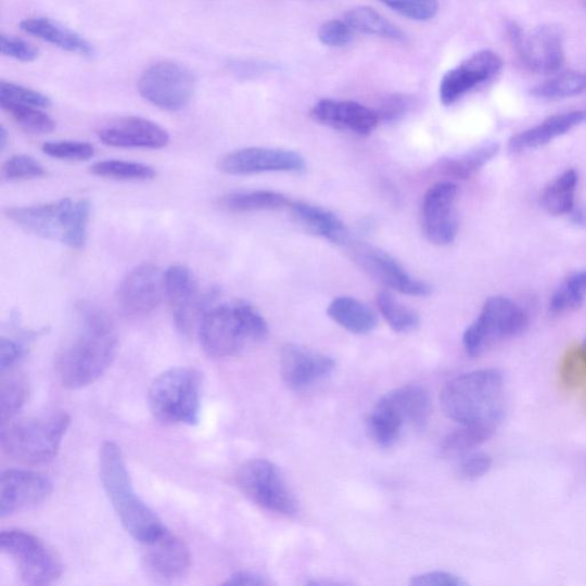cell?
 I'll use <instances>...</instances> for the list:
<instances>
[{
    "label": "cell",
    "mask_w": 586,
    "mask_h": 586,
    "mask_svg": "<svg viewBox=\"0 0 586 586\" xmlns=\"http://www.w3.org/2000/svg\"><path fill=\"white\" fill-rule=\"evenodd\" d=\"M579 349L582 352L583 358L586 361V341L583 343V345L579 347Z\"/></svg>",
    "instance_id": "57"
},
{
    "label": "cell",
    "mask_w": 586,
    "mask_h": 586,
    "mask_svg": "<svg viewBox=\"0 0 586 586\" xmlns=\"http://www.w3.org/2000/svg\"><path fill=\"white\" fill-rule=\"evenodd\" d=\"M21 30L46 41L62 51L76 54L82 58H93L94 47L87 38L78 33L62 26L49 17H28L20 23Z\"/></svg>",
    "instance_id": "26"
},
{
    "label": "cell",
    "mask_w": 586,
    "mask_h": 586,
    "mask_svg": "<svg viewBox=\"0 0 586 586\" xmlns=\"http://www.w3.org/2000/svg\"><path fill=\"white\" fill-rule=\"evenodd\" d=\"M0 101L28 104V106L41 110L52 106V101L48 95L30 88L18 86V84L4 80L0 81Z\"/></svg>",
    "instance_id": "44"
},
{
    "label": "cell",
    "mask_w": 586,
    "mask_h": 586,
    "mask_svg": "<svg viewBox=\"0 0 586 586\" xmlns=\"http://www.w3.org/2000/svg\"><path fill=\"white\" fill-rule=\"evenodd\" d=\"M403 425L397 423L390 415L373 409L368 420V430L377 445L388 448L399 440Z\"/></svg>",
    "instance_id": "40"
},
{
    "label": "cell",
    "mask_w": 586,
    "mask_h": 586,
    "mask_svg": "<svg viewBox=\"0 0 586 586\" xmlns=\"http://www.w3.org/2000/svg\"><path fill=\"white\" fill-rule=\"evenodd\" d=\"M446 435L440 445V450L446 456H456L469 453L485 444L495 433L496 429L484 425H462Z\"/></svg>",
    "instance_id": "36"
},
{
    "label": "cell",
    "mask_w": 586,
    "mask_h": 586,
    "mask_svg": "<svg viewBox=\"0 0 586 586\" xmlns=\"http://www.w3.org/2000/svg\"><path fill=\"white\" fill-rule=\"evenodd\" d=\"M165 295V275L158 266L145 263L125 277L117 291V305L125 317L150 316Z\"/></svg>",
    "instance_id": "12"
},
{
    "label": "cell",
    "mask_w": 586,
    "mask_h": 586,
    "mask_svg": "<svg viewBox=\"0 0 586 586\" xmlns=\"http://www.w3.org/2000/svg\"><path fill=\"white\" fill-rule=\"evenodd\" d=\"M329 318L355 334H366L379 324L377 314L365 303L353 297H339L328 306Z\"/></svg>",
    "instance_id": "28"
},
{
    "label": "cell",
    "mask_w": 586,
    "mask_h": 586,
    "mask_svg": "<svg viewBox=\"0 0 586 586\" xmlns=\"http://www.w3.org/2000/svg\"><path fill=\"white\" fill-rule=\"evenodd\" d=\"M225 585H249L262 586L266 585L267 581L259 574L254 572H238L224 583Z\"/></svg>",
    "instance_id": "54"
},
{
    "label": "cell",
    "mask_w": 586,
    "mask_h": 586,
    "mask_svg": "<svg viewBox=\"0 0 586 586\" xmlns=\"http://www.w3.org/2000/svg\"><path fill=\"white\" fill-rule=\"evenodd\" d=\"M440 403L445 415L460 425L497 429L507 408L505 377L496 369L464 373L444 387Z\"/></svg>",
    "instance_id": "2"
},
{
    "label": "cell",
    "mask_w": 586,
    "mask_h": 586,
    "mask_svg": "<svg viewBox=\"0 0 586 586\" xmlns=\"http://www.w3.org/2000/svg\"><path fill=\"white\" fill-rule=\"evenodd\" d=\"M165 296L169 301L174 323L183 337L191 339L204 313L200 288L193 271L182 265L166 270Z\"/></svg>",
    "instance_id": "13"
},
{
    "label": "cell",
    "mask_w": 586,
    "mask_h": 586,
    "mask_svg": "<svg viewBox=\"0 0 586 586\" xmlns=\"http://www.w3.org/2000/svg\"><path fill=\"white\" fill-rule=\"evenodd\" d=\"M415 586H463L467 582L448 572H430L412 577Z\"/></svg>",
    "instance_id": "52"
},
{
    "label": "cell",
    "mask_w": 586,
    "mask_h": 586,
    "mask_svg": "<svg viewBox=\"0 0 586 586\" xmlns=\"http://www.w3.org/2000/svg\"><path fill=\"white\" fill-rule=\"evenodd\" d=\"M584 123H586V110L553 115L536 127L512 137L509 141V150L512 153H522L540 149Z\"/></svg>",
    "instance_id": "25"
},
{
    "label": "cell",
    "mask_w": 586,
    "mask_h": 586,
    "mask_svg": "<svg viewBox=\"0 0 586 586\" xmlns=\"http://www.w3.org/2000/svg\"><path fill=\"white\" fill-rule=\"evenodd\" d=\"M374 408L386 412L403 426L423 430L431 415V399L422 386L407 385L385 394Z\"/></svg>",
    "instance_id": "24"
},
{
    "label": "cell",
    "mask_w": 586,
    "mask_h": 586,
    "mask_svg": "<svg viewBox=\"0 0 586 586\" xmlns=\"http://www.w3.org/2000/svg\"><path fill=\"white\" fill-rule=\"evenodd\" d=\"M199 336L208 357L224 359L240 353L250 340L235 306H213L204 310Z\"/></svg>",
    "instance_id": "11"
},
{
    "label": "cell",
    "mask_w": 586,
    "mask_h": 586,
    "mask_svg": "<svg viewBox=\"0 0 586 586\" xmlns=\"http://www.w3.org/2000/svg\"><path fill=\"white\" fill-rule=\"evenodd\" d=\"M289 204L283 194L273 191L234 193L219 201L225 211L235 214L282 211Z\"/></svg>",
    "instance_id": "31"
},
{
    "label": "cell",
    "mask_w": 586,
    "mask_h": 586,
    "mask_svg": "<svg viewBox=\"0 0 586 586\" xmlns=\"http://www.w3.org/2000/svg\"><path fill=\"white\" fill-rule=\"evenodd\" d=\"M293 219L308 230L333 244H344L348 240L345 224L326 208L304 202H293L289 206Z\"/></svg>",
    "instance_id": "27"
},
{
    "label": "cell",
    "mask_w": 586,
    "mask_h": 586,
    "mask_svg": "<svg viewBox=\"0 0 586 586\" xmlns=\"http://www.w3.org/2000/svg\"><path fill=\"white\" fill-rule=\"evenodd\" d=\"M218 167L221 173L232 176L301 173L305 169V160L295 152L251 146L227 154Z\"/></svg>",
    "instance_id": "17"
},
{
    "label": "cell",
    "mask_w": 586,
    "mask_h": 586,
    "mask_svg": "<svg viewBox=\"0 0 586 586\" xmlns=\"http://www.w3.org/2000/svg\"><path fill=\"white\" fill-rule=\"evenodd\" d=\"M586 91V73L564 72L538 84L532 95L543 100H562L579 95Z\"/></svg>",
    "instance_id": "33"
},
{
    "label": "cell",
    "mask_w": 586,
    "mask_h": 586,
    "mask_svg": "<svg viewBox=\"0 0 586 586\" xmlns=\"http://www.w3.org/2000/svg\"><path fill=\"white\" fill-rule=\"evenodd\" d=\"M354 256L374 279L386 286L407 296L428 297L431 295L432 286L429 283L412 278L400 263L385 251L360 245L354 249Z\"/></svg>",
    "instance_id": "19"
},
{
    "label": "cell",
    "mask_w": 586,
    "mask_h": 586,
    "mask_svg": "<svg viewBox=\"0 0 586 586\" xmlns=\"http://www.w3.org/2000/svg\"><path fill=\"white\" fill-rule=\"evenodd\" d=\"M142 546L144 566L157 578L174 581L184 576L191 569L190 549L182 539L167 530Z\"/></svg>",
    "instance_id": "22"
},
{
    "label": "cell",
    "mask_w": 586,
    "mask_h": 586,
    "mask_svg": "<svg viewBox=\"0 0 586 586\" xmlns=\"http://www.w3.org/2000/svg\"><path fill=\"white\" fill-rule=\"evenodd\" d=\"M71 422L64 411L9 422L2 425L0 444L8 456L21 463L47 464L56 457Z\"/></svg>",
    "instance_id": "4"
},
{
    "label": "cell",
    "mask_w": 586,
    "mask_h": 586,
    "mask_svg": "<svg viewBox=\"0 0 586 586\" xmlns=\"http://www.w3.org/2000/svg\"><path fill=\"white\" fill-rule=\"evenodd\" d=\"M9 135L4 127L0 128V151H4L8 144Z\"/></svg>",
    "instance_id": "56"
},
{
    "label": "cell",
    "mask_w": 586,
    "mask_h": 586,
    "mask_svg": "<svg viewBox=\"0 0 586 586\" xmlns=\"http://www.w3.org/2000/svg\"><path fill=\"white\" fill-rule=\"evenodd\" d=\"M98 136L104 144L117 149L162 150L170 142L169 133L158 124L137 116L113 120Z\"/></svg>",
    "instance_id": "21"
},
{
    "label": "cell",
    "mask_w": 586,
    "mask_h": 586,
    "mask_svg": "<svg viewBox=\"0 0 586 586\" xmlns=\"http://www.w3.org/2000/svg\"><path fill=\"white\" fill-rule=\"evenodd\" d=\"M79 327L62 348L55 369L62 385L69 390L95 383L112 366L118 347V333L110 314L91 302L77 306Z\"/></svg>",
    "instance_id": "1"
},
{
    "label": "cell",
    "mask_w": 586,
    "mask_h": 586,
    "mask_svg": "<svg viewBox=\"0 0 586 586\" xmlns=\"http://www.w3.org/2000/svg\"><path fill=\"white\" fill-rule=\"evenodd\" d=\"M51 479L35 471L8 470L0 477V515L35 508L52 494Z\"/></svg>",
    "instance_id": "18"
},
{
    "label": "cell",
    "mask_w": 586,
    "mask_h": 586,
    "mask_svg": "<svg viewBox=\"0 0 586 586\" xmlns=\"http://www.w3.org/2000/svg\"><path fill=\"white\" fill-rule=\"evenodd\" d=\"M234 306L251 342L260 343L265 341L269 332L268 324L258 309L244 302H239Z\"/></svg>",
    "instance_id": "47"
},
{
    "label": "cell",
    "mask_w": 586,
    "mask_h": 586,
    "mask_svg": "<svg viewBox=\"0 0 586 586\" xmlns=\"http://www.w3.org/2000/svg\"><path fill=\"white\" fill-rule=\"evenodd\" d=\"M0 107L25 131L33 135H48L55 130V120L40 111L41 109L28 104L0 101Z\"/></svg>",
    "instance_id": "34"
},
{
    "label": "cell",
    "mask_w": 586,
    "mask_h": 586,
    "mask_svg": "<svg viewBox=\"0 0 586 586\" xmlns=\"http://www.w3.org/2000/svg\"><path fill=\"white\" fill-rule=\"evenodd\" d=\"M410 101L400 94L387 97L382 106L377 113H379L381 122H393L400 119L409 110Z\"/></svg>",
    "instance_id": "51"
},
{
    "label": "cell",
    "mask_w": 586,
    "mask_h": 586,
    "mask_svg": "<svg viewBox=\"0 0 586 586\" xmlns=\"http://www.w3.org/2000/svg\"><path fill=\"white\" fill-rule=\"evenodd\" d=\"M386 8L413 21H430L438 12V0H380Z\"/></svg>",
    "instance_id": "41"
},
{
    "label": "cell",
    "mask_w": 586,
    "mask_h": 586,
    "mask_svg": "<svg viewBox=\"0 0 586 586\" xmlns=\"http://www.w3.org/2000/svg\"><path fill=\"white\" fill-rule=\"evenodd\" d=\"M196 87L193 72L175 61H161L146 68L138 81L140 95L153 106L177 112L190 103Z\"/></svg>",
    "instance_id": "9"
},
{
    "label": "cell",
    "mask_w": 586,
    "mask_h": 586,
    "mask_svg": "<svg viewBox=\"0 0 586 586\" xmlns=\"http://www.w3.org/2000/svg\"><path fill=\"white\" fill-rule=\"evenodd\" d=\"M377 305H379L383 318L395 332L408 333L420 326L418 314L397 302L387 291H381L377 295Z\"/></svg>",
    "instance_id": "37"
},
{
    "label": "cell",
    "mask_w": 586,
    "mask_h": 586,
    "mask_svg": "<svg viewBox=\"0 0 586 586\" xmlns=\"http://www.w3.org/2000/svg\"><path fill=\"white\" fill-rule=\"evenodd\" d=\"M586 300V269L577 271L564 281L550 303L553 314H563L579 308Z\"/></svg>",
    "instance_id": "38"
},
{
    "label": "cell",
    "mask_w": 586,
    "mask_h": 586,
    "mask_svg": "<svg viewBox=\"0 0 586 586\" xmlns=\"http://www.w3.org/2000/svg\"><path fill=\"white\" fill-rule=\"evenodd\" d=\"M91 174L101 178L125 181H144L156 177L154 167L120 160H107L93 164L90 167Z\"/></svg>",
    "instance_id": "35"
},
{
    "label": "cell",
    "mask_w": 586,
    "mask_h": 586,
    "mask_svg": "<svg viewBox=\"0 0 586 586\" xmlns=\"http://www.w3.org/2000/svg\"><path fill=\"white\" fill-rule=\"evenodd\" d=\"M3 177L9 180L38 179L48 176L47 169L28 155H15L3 165Z\"/></svg>",
    "instance_id": "45"
},
{
    "label": "cell",
    "mask_w": 586,
    "mask_h": 586,
    "mask_svg": "<svg viewBox=\"0 0 586 586\" xmlns=\"http://www.w3.org/2000/svg\"><path fill=\"white\" fill-rule=\"evenodd\" d=\"M25 348L18 342L2 337L0 340V370L4 373L24 357Z\"/></svg>",
    "instance_id": "53"
},
{
    "label": "cell",
    "mask_w": 586,
    "mask_h": 586,
    "mask_svg": "<svg viewBox=\"0 0 586 586\" xmlns=\"http://www.w3.org/2000/svg\"><path fill=\"white\" fill-rule=\"evenodd\" d=\"M310 116L326 127L362 137L370 136L381 123L377 111L349 100H320L314 104Z\"/></svg>",
    "instance_id": "20"
},
{
    "label": "cell",
    "mask_w": 586,
    "mask_h": 586,
    "mask_svg": "<svg viewBox=\"0 0 586 586\" xmlns=\"http://www.w3.org/2000/svg\"><path fill=\"white\" fill-rule=\"evenodd\" d=\"M74 212L75 202L62 199L48 204L11 207L5 214L26 232L62 243L71 228Z\"/></svg>",
    "instance_id": "16"
},
{
    "label": "cell",
    "mask_w": 586,
    "mask_h": 586,
    "mask_svg": "<svg viewBox=\"0 0 586 586\" xmlns=\"http://www.w3.org/2000/svg\"><path fill=\"white\" fill-rule=\"evenodd\" d=\"M528 323L527 313L518 304L506 297H492L464 332V347L471 357H477L495 344L519 336Z\"/></svg>",
    "instance_id": "6"
},
{
    "label": "cell",
    "mask_w": 586,
    "mask_h": 586,
    "mask_svg": "<svg viewBox=\"0 0 586 586\" xmlns=\"http://www.w3.org/2000/svg\"><path fill=\"white\" fill-rule=\"evenodd\" d=\"M0 52L16 61L25 62V64L35 62L40 55L39 50L29 41L12 35L0 37Z\"/></svg>",
    "instance_id": "49"
},
{
    "label": "cell",
    "mask_w": 586,
    "mask_h": 586,
    "mask_svg": "<svg viewBox=\"0 0 586 586\" xmlns=\"http://www.w3.org/2000/svg\"><path fill=\"white\" fill-rule=\"evenodd\" d=\"M0 549L15 563L21 581L28 585H48L60 578L64 564L43 540L23 532L0 535Z\"/></svg>",
    "instance_id": "8"
},
{
    "label": "cell",
    "mask_w": 586,
    "mask_h": 586,
    "mask_svg": "<svg viewBox=\"0 0 586 586\" xmlns=\"http://www.w3.org/2000/svg\"><path fill=\"white\" fill-rule=\"evenodd\" d=\"M241 492L260 508L282 515H295L296 497L288 487L281 470L267 459L247 460L237 473Z\"/></svg>",
    "instance_id": "7"
},
{
    "label": "cell",
    "mask_w": 586,
    "mask_h": 586,
    "mask_svg": "<svg viewBox=\"0 0 586 586\" xmlns=\"http://www.w3.org/2000/svg\"><path fill=\"white\" fill-rule=\"evenodd\" d=\"M100 477L122 525L135 539L144 544L166 530L156 513L136 494L122 450L113 442L101 447Z\"/></svg>",
    "instance_id": "3"
},
{
    "label": "cell",
    "mask_w": 586,
    "mask_h": 586,
    "mask_svg": "<svg viewBox=\"0 0 586 586\" xmlns=\"http://www.w3.org/2000/svg\"><path fill=\"white\" fill-rule=\"evenodd\" d=\"M458 186L443 181L430 188L422 205V227L426 239L436 245L453 243L458 234L456 202Z\"/></svg>",
    "instance_id": "15"
},
{
    "label": "cell",
    "mask_w": 586,
    "mask_h": 586,
    "mask_svg": "<svg viewBox=\"0 0 586 586\" xmlns=\"http://www.w3.org/2000/svg\"><path fill=\"white\" fill-rule=\"evenodd\" d=\"M41 150L50 157L65 161H88L94 156V146L86 141H49Z\"/></svg>",
    "instance_id": "43"
},
{
    "label": "cell",
    "mask_w": 586,
    "mask_h": 586,
    "mask_svg": "<svg viewBox=\"0 0 586 586\" xmlns=\"http://www.w3.org/2000/svg\"><path fill=\"white\" fill-rule=\"evenodd\" d=\"M578 175L571 169L552 180L544 190L540 203L553 216H569L576 206Z\"/></svg>",
    "instance_id": "30"
},
{
    "label": "cell",
    "mask_w": 586,
    "mask_h": 586,
    "mask_svg": "<svg viewBox=\"0 0 586 586\" xmlns=\"http://www.w3.org/2000/svg\"><path fill=\"white\" fill-rule=\"evenodd\" d=\"M498 151L497 143H485L463 155L444 161L440 169L450 178L468 180L483 169L498 154Z\"/></svg>",
    "instance_id": "32"
},
{
    "label": "cell",
    "mask_w": 586,
    "mask_h": 586,
    "mask_svg": "<svg viewBox=\"0 0 586 586\" xmlns=\"http://www.w3.org/2000/svg\"><path fill=\"white\" fill-rule=\"evenodd\" d=\"M569 216L573 224L578 226L586 225V211L584 207L576 205Z\"/></svg>",
    "instance_id": "55"
},
{
    "label": "cell",
    "mask_w": 586,
    "mask_h": 586,
    "mask_svg": "<svg viewBox=\"0 0 586 586\" xmlns=\"http://www.w3.org/2000/svg\"><path fill=\"white\" fill-rule=\"evenodd\" d=\"M149 402L153 416L163 424H198L201 411L200 373L186 367L164 371L153 382Z\"/></svg>",
    "instance_id": "5"
},
{
    "label": "cell",
    "mask_w": 586,
    "mask_h": 586,
    "mask_svg": "<svg viewBox=\"0 0 586 586\" xmlns=\"http://www.w3.org/2000/svg\"><path fill=\"white\" fill-rule=\"evenodd\" d=\"M334 361L298 344H286L281 353V374L292 390H305L330 375Z\"/></svg>",
    "instance_id": "23"
},
{
    "label": "cell",
    "mask_w": 586,
    "mask_h": 586,
    "mask_svg": "<svg viewBox=\"0 0 586 586\" xmlns=\"http://www.w3.org/2000/svg\"><path fill=\"white\" fill-rule=\"evenodd\" d=\"M559 374L561 383L569 390H576L586 384V361L579 347H573L563 355Z\"/></svg>",
    "instance_id": "42"
},
{
    "label": "cell",
    "mask_w": 586,
    "mask_h": 586,
    "mask_svg": "<svg viewBox=\"0 0 586 586\" xmlns=\"http://www.w3.org/2000/svg\"><path fill=\"white\" fill-rule=\"evenodd\" d=\"M345 21L354 31L386 38L406 40V34L380 12L369 7L353 8L345 14Z\"/></svg>",
    "instance_id": "29"
},
{
    "label": "cell",
    "mask_w": 586,
    "mask_h": 586,
    "mask_svg": "<svg viewBox=\"0 0 586 586\" xmlns=\"http://www.w3.org/2000/svg\"><path fill=\"white\" fill-rule=\"evenodd\" d=\"M493 466V459L485 454L473 455L460 464L458 473L464 480H476L486 475Z\"/></svg>",
    "instance_id": "50"
},
{
    "label": "cell",
    "mask_w": 586,
    "mask_h": 586,
    "mask_svg": "<svg viewBox=\"0 0 586 586\" xmlns=\"http://www.w3.org/2000/svg\"><path fill=\"white\" fill-rule=\"evenodd\" d=\"M27 383L18 377H12L2 385L0 391V420L2 425L11 422L27 400Z\"/></svg>",
    "instance_id": "39"
},
{
    "label": "cell",
    "mask_w": 586,
    "mask_h": 586,
    "mask_svg": "<svg viewBox=\"0 0 586 586\" xmlns=\"http://www.w3.org/2000/svg\"><path fill=\"white\" fill-rule=\"evenodd\" d=\"M353 33L345 20H329L320 27L318 36L326 47L344 48L352 43Z\"/></svg>",
    "instance_id": "48"
},
{
    "label": "cell",
    "mask_w": 586,
    "mask_h": 586,
    "mask_svg": "<svg viewBox=\"0 0 586 586\" xmlns=\"http://www.w3.org/2000/svg\"><path fill=\"white\" fill-rule=\"evenodd\" d=\"M511 44L523 66L537 74H553L564 62L563 35L558 27L546 25L532 31L515 23L507 27Z\"/></svg>",
    "instance_id": "10"
},
{
    "label": "cell",
    "mask_w": 586,
    "mask_h": 586,
    "mask_svg": "<svg viewBox=\"0 0 586 586\" xmlns=\"http://www.w3.org/2000/svg\"><path fill=\"white\" fill-rule=\"evenodd\" d=\"M91 215V203L89 200L75 202V212L71 228L64 240L65 245L72 249H81L88 240V227Z\"/></svg>",
    "instance_id": "46"
},
{
    "label": "cell",
    "mask_w": 586,
    "mask_h": 586,
    "mask_svg": "<svg viewBox=\"0 0 586 586\" xmlns=\"http://www.w3.org/2000/svg\"><path fill=\"white\" fill-rule=\"evenodd\" d=\"M505 67L501 58L489 50L479 51L449 71L440 84V99L445 106L462 99L496 78Z\"/></svg>",
    "instance_id": "14"
}]
</instances>
